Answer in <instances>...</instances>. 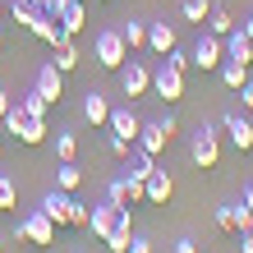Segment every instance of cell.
<instances>
[{"mask_svg":"<svg viewBox=\"0 0 253 253\" xmlns=\"http://www.w3.org/2000/svg\"><path fill=\"white\" fill-rule=\"evenodd\" d=\"M5 9H9V5H5V0H0V19H5Z\"/></svg>","mask_w":253,"mask_h":253,"instance_id":"cell-45","label":"cell"},{"mask_svg":"<svg viewBox=\"0 0 253 253\" xmlns=\"http://www.w3.org/2000/svg\"><path fill=\"white\" fill-rule=\"evenodd\" d=\"M33 87H37V92L51 101V106H60V97H65V74L55 69V65H42V69H37V83H33Z\"/></svg>","mask_w":253,"mask_h":253,"instance_id":"cell-12","label":"cell"},{"mask_svg":"<svg viewBox=\"0 0 253 253\" xmlns=\"http://www.w3.org/2000/svg\"><path fill=\"white\" fill-rule=\"evenodd\" d=\"M74 253H83V249H74Z\"/></svg>","mask_w":253,"mask_h":253,"instance_id":"cell-48","label":"cell"},{"mask_svg":"<svg viewBox=\"0 0 253 253\" xmlns=\"http://www.w3.org/2000/svg\"><path fill=\"white\" fill-rule=\"evenodd\" d=\"M189 60L198 65L203 74H207V69H216L221 60H226V42H221L216 33H203L198 42H193V51H189Z\"/></svg>","mask_w":253,"mask_h":253,"instance_id":"cell-7","label":"cell"},{"mask_svg":"<svg viewBox=\"0 0 253 253\" xmlns=\"http://www.w3.org/2000/svg\"><path fill=\"white\" fill-rule=\"evenodd\" d=\"M207 14H212V0H180V19L184 23H207Z\"/></svg>","mask_w":253,"mask_h":253,"instance_id":"cell-27","label":"cell"},{"mask_svg":"<svg viewBox=\"0 0 253 253\" xmlns=\"http://www.w3.org/2000/svg\"><path fill=\"white\" fill-rule=\"evenodd\" d=\"M166 65H170V69H180V74H184V69H189L193 60H189V51H180V46H170V51H166Z\"/></svg>","mask_w":253,"mask_h":253,"instance_id":"cell-36","label":"cell"},{"mask_svg":"<svg viewBox=\"0 0 253 253\" xmlns=\"http://www.w3.org/2000/svg\"><path fill=\"white\" fill-rule=\"evenodd\" d=\"M28 33H33L37 42H46V46H60V42H65V28L55 23L51 14H37V19L28 23Z\"/></svg>","mask_w":253,"mask_h":253,"instance_id":"cell-16","label":"cell"},{"mask_svg":"<svg viewBox=\"0 0 253 253\" xmlns=\"http://www.w3.org/2000/svg\"><path fill=\"white\" fill-rule=\"evenodd\" d=\"M170 133H175V115L166 111L161 120H143V129H138V138H133V143H138L147 157H161V152H166V143H170Z\"/></svg>","mask_w":253,"mask_h":253,"instance_id":"cell-5","label":"cell"},{"mask_svg":"<svg viewBox=\"0 0 253 253\" xmlns=\"http://www.w3.org/2000/svg\"><path fill=\"white\" fill-rule=\"evenodd\" d=\"M51 51H55V60H51V65L60 69V74H74V69H79V46H74V37H65L60 46H51Z\"/></svg>","mask_w":253,"mask_h":253,"instance_id":"cell-24","label":"cell"},{"mask_svg":"<svg viewBox=\"0 0 253 253\" xmlns=\"http://www.w3.org/2000/svg\"><path fill=\"white\" fill-rule=\"evenodd\" d=\"M240 203L253 212V180H244V184H240Z\"/></svg>","mask_w":253,"mask_h":253,"instance_id":"cell-40","label":"cell"},{"mask_svg":"<svg viewBox=\"0 0 253 253\" xmlns=\"http://www.w3.org/2000/svg\"><path fill=\"white\" fill-rule=\"evenodd\" d=\"M0 46H5V33H0Z\"/></svg>","mask_w":253,"mask_h":253,"instance_id":"cell-46","label":"cell"},{"mask_svg":"<svg viewBox=\"0 0 253 253\" xmlns=\"http://www.w3.org/2000/svg\"><path fill=\"white\" fill-rule=\"evenodd\" d=\"M129 253H157V249H152L147 235H133V240H129Z\"/></svg>","mask_w":253,"mask_h":253,"instance_id":"cell-38","label":"cell"},{"mask_svg":"<svg viewBox=\"0 0 253 253\" xmlns=\"http://www.w3.org/2000/svg\"><path fill=\"white\" fill-rule=\"evenodd\" d=\"M170 253H198V244H193V240H189V235H180V240H175V244H170Z\"/></svg>","mask_w":253,"mask_h":253,"instance_id":"cell-39","label":"cell"},{"mask_svg":"<svg viewBox=\"0 0 253 253\" xmlns=\"http://www.w3.org/2000/svg\"><path fill=\"white\" fill-rule=\"evenodd\" d=\"M120 37H125V46H129V51H147V23L125 19V23H120Z\"/></svg>","mask_w":253,"mask_h":253,"instance_id":"cell-23","label":"cell"},{"mask_svg":"<svg viewBox=\"0 0 253 253\" xmlns=\"http://www.w3.org/2000/svg\"><path fill=\"white\" fill-rule=\"evenodd\" d=\"M14 106L19 111H28V115H42V120H46V111H51V101L37 92V87H28V92H19V101H14Z\"/></svg>","mask_w":253,"mask_h":253,"instance_id":"cell-26","label":"cell"},{"mask_svg":"<svg viewBox=\"0 0 253 253\" xmlns=\"http://www.w3.org/2000/svg\"><path fill=\"white\" fill-rule=\"evenodd\" d=\"M14 207H19V184L9 170H0V212H14Z\"/></svg>","mask_w":253,"mask_h":253,"instance_id":"cell-28","label":"cell"},{"mask_svg":"<svg viewBox=\"0 0 253 253\" xmlns=\"http://www.w3.org/2000/svg\"><path fill=\"white\" fill-rule=\"evenodd\" d=\"M143 189H147V203H170V193H175V184H170V175L166 170H152V175H147V180H143Z\"/></svg>","mask_w":253,"mask_h":253,"instance_id":"cell-21","label":"cell"},{"mask_svg":"<svg viewBox=\"0 0 253 253\" xmlns=\"http://www.w3.org/2000/svg\"><path fill=\"white\" fill-rule=\"evenodd\" d=\"M55 23L65 28V37H79L87 28V0H65V9L55 14Z\"/></svg>","mask_w":253,"mask_h":253,"instance_id":"cell-13","label":"cell"},{"mask_svg":"<svg viewBox=\"0 0 253 253\" xmlns=\"http://www.w3.org/2000/svg\"><path fill=\"white\" fill-rule=\"evenodd\" d=\"M79 184H83V170H79V161H60V166H55V189L74 193Z\"/></svg>","mask_w":253,"mask_h":253,"instance_id":"cell-25","label":"cell"},{"mask_svg":"<svg viewBox=\"0 0 253 253\" xmlns=\"http://www.w3.org/2000/svg\"><path fill=\"white\" fill-rule=\"evenodd\" d=\"M106 198H111L115 207H129V180H125V175H115V180L106 184Z\"/></svg>","mask_w":253,"mask_h":253,"instance_id":"cell-32","label":"cell"},{"mask_svg":"<svg viewBox=\"0 0 253 253\" xmlns=\"http://www.w3.org/2000/svg\"><path fill=\"white\" fill-rule=\"evenodd\" d=\"M221 129L230 133V143L240 147V152H249V147H253V120H244L240 111H226V115H221Z\"/></svg>","mask_w":253,"mask_h":253,"instance_id":"cell-10","label":"cell"},{"mask_svg":"<svg viewBox=\"0 0 253 253\" xmlns=\"http://www.w3.org/2000/svg\"><path fill=\"white\" fill-rule=\"evenodd\" d=\"M207 33H216V37H226L230 28H235V19H230V9H221V5H212V14H207Z\"/></svg>","mask_w":253,"mask_h":253,"instance_id":"cell-30","label":"cell"},{"mask_svg":"<svg viewBox=\"0 0 253 253\" xmlns=\"http://www.w3.org/2000/svg\"><path fill=\"white\" fill-rule=\"evenodd\" d=\"M240 28H244V37H249V42H253V14H249V19H244V23H240Z\"/></svg>","mask_w":253,"mask_h":253,"instance_id":"cell-44","label":"cell"},{"mask_svg":"<svg viewBox=\"0 0 253 253\" xmlns=\"http://www.w3.org/2000/svg\"><path fill=\"white\" fill-rule=\"evenodd\" d=\"M83 115H87V125H92V129H106V120H111V101L92 87V92L83 97Z\"/></svg>","mask_w":253,"mask_h":253,"instance_id":"cell-17","label":"cell"},{"mask_svg":"<svg viewBox=\"0 0 253 253\" xmlns=\"http://www.w3.org/2000/svg\"><path fill=\"white\" fill-rule=\"evenodd\" d=\"M129 147H133L129 138H120V133H111V129H106V152H111V157H120V161H125V157H129Z\"/></svg>","mask_w":253,"mask_h":253,"instance_id":"cell-35","label":"cell"},{"mask_svg":"<svg viewBox=\"0 0 253 253\" xmlns=\"http://www.w3.org/2000/svg\"><path fill=\"white\" fill-rule=\"evenodd\" d=\"M14 240H23V244H33V249H46V244H55V221L42 212V207H33V212H23V216H19V226H14Z\"/></svg>","mask_w":253,"mask_h":253,"instance_id":"cell-1","label":"cell"},{"mask_svg":"<svg viewBox=\"0 0 253 253\" xmlns=\"http://www.w3.org/2000/svg\"><path fill=\"white\" fill-rule=\"evenodd\" d=\"M240 253H253V226L240 230Z\"/></svg>","mask_w":253,"mask_h":253,"instance_id":"cell-42","label":"cell"},{"mask_svg":"<svg viewBox=\"0 0 253 253\" xmlns=\"http://www.w3.org/2000/svg\"><path fill=\"white\" fill-rule=\"evenodd\" d=\"M9 14H14V23H33L37 14H42V0H9Z\"/></svg>","mask_w":253,"mask_h":253,"instance_id":"cell-29","label":"cell"},{"mask_svg":"<svg viewBox=\"0 0 253 253\" xmlns=\"http://www.w3.org/2000/svg\"><path fill=\"white\" fill-rule=\"evenodd\" d=\"M55 157H60V161H74V157H79V138H74L69 129H55Z\"/></svg>","mask_w":253,"mask_h":253,"instance_id":"cell-31","label":"cell"},{"mask_svg":"<svg viewBox=\"0 0 253 253\" xmlns=\"http://www.w3.org/2000/svg\"><path fill=\"white\" fill-rule=\"evenodd\" d=\"M5 133H14L19 143H28V147H37V143H46V120L42 115H28V111H19V106H9V115H5Z\"/></svg>","mask_w":253,"mask_h":253,"instance_id":"cell-2","label":"cell"},{"mask_svg":"<svg viewBox=\"0 0 253 253\" xmlns=\"http://www.w3.org/2000/svg\"><path fill=\"white\" fill-rule=\"evenodd\" d=\"M69 203H74V193H65V189L42 193V212H46L55 226H69Z\"/></svg>","mask_w":253,"mask_h":253,"instance_id":"cell-14","label":"cell"},{"mask_svg":"<svg viewBox=\"0 0 253 253\" xmlns=\"http://www.w3.org/2000/svg\"><path fill=\"white\" fill-rule=\"evenodd\" d=\"M115 74H120L125 97H147V92H152V69H147L143 60H125Z\"/></svg>","mask_w":253,"mask_h":253,"instance_id":"cell-6","label":"cell"},{"mask_svg":"<svg viewBox=\"0 0 253 253\" xmlns=\"http://www.w3.org/2000/svg\"><path fill=\"white\" fill-rule=\"evenodd\" d=\"M92 55H97L101 69H120L129 60V46H125V37H120V28H101V33L92 37Z\"/></svg>","mask_w":253,"mask_h":253,"instance_id":"cell-3","label":"cell"},{"mask_svg":"<svg viewBox=\"0 0 253 253\" xmlns=\"http://www.w3.org/2000/svg\"><path fill=\"white\" fill-rule=\"evenodd\" d=\"M249 226H253V212L244 203H235V230H249Z\"/></svg>","mask_w":253,"mask_h":253,"instance_id":"cell-37","label":"cell"},{"mask_svg":"<svg viewBox=\"0 0 253 253\" xmlns=\"http://www.w3.org/2000/svg\"><path fill=\"white\" fill-rule=\"evenodd\" d=\"M120 212H125V207H115L111 198H106V203H92V216H87V230H92L97 240H106V235L115 230V221H120Z\"/></svg>","mask_w":253,"mask_h":253,"instance_id":"cell-9","label":"cell"},{"mask_svg":"<svg viewBox=\"0 0 253 253\" xmlns=\"http://www.w3.org/2000/svg\"><path fill=\"white\" fill-rule=\"evenodd\" d=\"M216 230H226V235H240V230H235V203L216 207Z\"/></svg>","mask_w":253,"mask_h":253,"instance_id":"cell-34","label":"cell"},{"mask_svg":"<svg viewBox=\"0 0 253 253\" xmlns=\"http://www.w3.org/2000/svg\"><path fill=\"white\" fill-rule=\"evenodd\" d=\"M9 106H14V101H9V92H5V87H0V120L9 115Z\"/></svg>","mask_w":253,"mask_h":253,"instance_id":"cell-43","label":"cell"},{"mask_svg":"<svg viewBox=\"0 0 253 253\" xmlns=\"http://www.w3.org/2000/svg\"><path fill=\"white\" fill-rule=\"evenodd\" d=\"M0 253H5V240H0Z\"/></svg>","mask_w":253,"mask_h":253,"instance_id":"cell-47","label":"cell"},{"mask_svg":"<svg viewBox=\"0 0 253 253\" xmlns=\"http://www.w3.org/2000/svg\"><path fill=\"white\" fill-rule=\"evenodd\" d=\"M189 157H193V166H198V170H212L216 161H221V138H216V129H212V125H198V129H193V138H189Z\"/></svg>","mask_w":253,"mask_h":253,"instance_id":"cell-4","label":"cell"},{"mask_svg":"<svg viewBox=\"0 0 253 253\" xmlns=\"http://www.w3.org/2000/svg\"><path fill=\"white\" fill-rule=\"evenodd\" d=\"M87 216H92V207L74 198V203H69V226H74V230H87Z\"/></svg>","mask_w":253,"mask_h":253,"instance_id":"cell-33","label":"cell"},{"mask_svg":"<svg viewBox=\"0 0 253 253\" xmlns=\"http://www.w3.org/2000/svg\"><path fill=\"white\" fill-rule=\"evenodd\" d=\"M240 106H249V111H253V79L240 87Z\"/></svg>","mask_w":253,"mask_h":253,"instance_id":"cell-41","label":"cell"},{"mask_svg":"<svg viewBox=\"0 0 253 253\" xmlns=\"http://www.w3.org/2000/svg\"><path fill=\"white\" fill-rule=\"evenodd\" d=\"M216 74H221V83H226V87H235V92L249 83V65H240V60H221Z\"/></svg>","mask_w":253,"mask_h":253,"instance_id":"cell-22","label":"cell"},{"mask_svg":"<svg viewBox=\"0 0 253 253\" xmlns=\"http://www.w3.org/2000/svg\"><path fill=\"white\" fill-rule=\"evenodd\" d=\"M157 170V157H147L138 143L129 147V157H125V175H133V180H147V175Z\"/></svg>","mask_w":253,"mask_h":253,"instance_id":"cell-20","label":"cell"},{"mask_svg":"<svg viewBox=\"0 0 253 253\" xmlns=\"http://www.w3.org/2000/svg\"><path fill=\"white\" fill-rule=\"evenodd\" d=\"M129 240H133V221H129V207H125V212H120V221H115V230H111L101 244H106L111 253H129Z\"/></svg>","mask_w":253,"mask_h":253,"instance_id":"cell-18","label":"cell"},{"mask_svg":"<svg viewBox=\"0 0 253 253\" xmlns=\"http://www.w3.org/2000/svg\"><path fill=\"white\" fill-rule=\"evenodd\" d=\"M106 129L133 143V138H138V129H143V120H138V111H133V106H111V120H106Z\"/></svg>","mask_w":253,"mask_h":253,"instance_id":"cell-11","label":"cell"},{"mask_svg":"<svg viewBox=\"0 0 253 253\" xmlns=\"http://www.w3.org/2000/svg\"><path fill=\"white\" fill-rule=\"evenodd\" d=\"M170 46H180V42H175V23H147V51L166 55Z\"/></svg>","mask_w":253,"mask_h":253,"instance_id":"cell-19","label":"cell"},{"mask_svg":"<svg viewBox=\"0 0 253 253\" xmlns=\"http://www.w3.org/2000/svg\"><path fill=\"white\" fill-rule=\"evenodd\" d=\"M221 42H226V60H240V65H253V42L244 37V28H230V33L221 37Z\"/></svg>","mask_w":253,"mask_h":253,"instance_id":"cell-15","label":"cell"},{"mask_svg":"<svg viewBox=\"0 0 253 253\" xmlns=\"http://www.w3.org/2000/svg\"><path fill=\"white\" fill-rule=\"evenodd\" d=\"M152 92H157L161 101H180V97H184V74L161 60V65L152 69Z\"/></svg>","mask_w":253,"mask_h":253,"instance_id":"cell-8","label":"cell"}]
</instances>
